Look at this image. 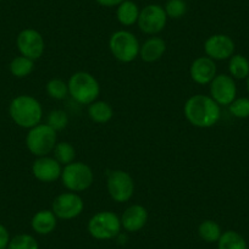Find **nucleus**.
Listing matches in <instances>:
<instances>
[{"instance_id":"nucleus-1","label":"nucleus","mask_w":249,"mask_h":249,"mask_svg":"<svg viewBox=\"0 0 249 249\" xmlns=\"http://www.w3.org/2000/svg\"><path fill=\"white\" fill-rule=\"evenodd\" d=\"M187 121L199 128H209L221 117L220 105L209 95L196 94L187 99L183 107Z\"/></svg>"},{"instance_id":"nucleus-2","label":"nucleus","mask_w":249,"mask_h":249,"mask_svg":"<svg viewBox=\"0 0 249 249\" xmlns=\"http://www.w3.org/2000/svg\"><path fill=\"white\" fill-rule=\"evenodd\" d=\"M9 114L13 121L22 128H32L40 124L43 107L32 95H18L11 100Z\"/></svg>"},{"instance_id":"nucleus-3","label":"nucleus","mask_w":249,"mask_h":249,"mask_svg":"<svg viewBox=\"0 0 249 249\" xmlns=\"http://www.w3.org/2000/svg\"><path fill=\"white\" fill-rule=\"evenodd\" d=\"M69 94L73 100L82 105H89L98 99L100 86L97 78L89 72L80 71L73 73L68 82Z\"/></svg>"},{"instance_id":"nucleus-4","label":"nucleus","mask_w":249,"mask_h":249,"mask_svg":"<svg viewBox=\"0 0 249 249\" xmlns=\"http://www.w3.org/2000/svg\"><path fill=\"white\" fill-rule=\"evenodd\" d=\"M57 143L56 131L48 124H39L30 128L26 137V147L37 158L45 157L53 152Z\"/></svg>"},{"instance_id":"nucleus-5","label":"nucleus","mask_w":249,"mask_h":249,"mask_svg":"<svg viewBox=\"0 0 249 249\" xmlns=\"http://www.w3.org/2000/svg\"><path fill=\"white\" fill-rule=\"evenodd\" d=\"M61 181L64 187L70 192H83L92 186L94 174L87 164L82 161H73L65 165L61 172Z\"/></svg>"},{"instance_id":"nucleus-6","label":"nucleus","mask_w":249,"mask_h":249,"mask_svg":"<svg viewBox=\"0 0 249 249\" xmlns=\"http://www.w3.org/2000/svg\"><path fill=\"white\" fill-rule=\"evenodd\" d=\"M109 48L115 59L127 64L140 55L141 44L132 32L121 30L112 33L109 39Z\"/></svg>"},{"instance_id":"nucleus-7","label":"nucleus","mask_w":249,"mask_h":249,"mask_svg":"<svg viewBox=\"0 0 249 249\" xmlns=\"http://www.w3.org/2000/svg\"><path fill=\"white\" fill-rule=\"evenodd\" d=\"M121 220L112 212H99L90 217L88 231L97 239L115 238L121 231Z\"/></svg>"},{"instance_id":"nucleus-8","label":"nucleus","mask_w":249,"mask_h":249,"mask_svg":"<svg viewBox=\"0 0 249 249\" xmlns=\"http://www.w3.org/2000/svg\"><path fill=\"white\" fill-rule=\"evenodd\" d=\"M107 188L110 197L117 203H126L135 193V181L128 172L114 170L109 174Z\"/></svg>"},{"instance_id":"nucleus-9","label":"nucleus","mask_w":249,"mask_h":249,"mask_svg":"<svg viewBox=\"0 0 249 249\" xmlns=\"http://www.w3.org/2000/svg\"><path fill=\"white\" fill-rule=\"evenodd\" d=\"M167 15L165 9L158 4H149L143 8L138 18V27L143 33L155 36L161 32L167 22Z\"/></svg>"},{"instance_id":"nucleus-10","label":"nucleus","mask_w":249,"mask_h":249,"mask_svg":"<svg viewBox=\"0 0 249 249\" xmlns=\"http://www.w3.org/2000/svg\"><path fill=\"white\" fill-rule=\"evenodd\" d=\"M85 208L83 199L75 192L61 193L54 199L52 210L57 219L71 220L80 216Z\"/></svg>"},{"instance_id":"nucleus-11","label":"nucleus","mask_w":249,"mask_h":249,"mask_svg":"<svg viewBox=\"0 0 249 249\" xmlns=\"http://www.w3.org/2000/svg\"><path fill=\"white\" fill-rule=\"evenodd\" d=\"M16 45L21 55L33 61L39 59L45 49L44 38L37 30L33 28H26L21 31L16 39Z\"/></svg>"},{"instance_id":"nucleus-12","label":"nucleus","mask_w":249,"mask_h":249,"mask_svg":"<svg viewBox=\"0 0 249 249\" xmlns=\"http://www.w3.org/2000/svg\"><path fill=\"white\" fill-rule=\"evenodd\" d=\"M210 85V97L220 105V107H229L237 95V86L234 78L230 75L215 76Z\"/></svg>"},{"instance_id":"nucleus-13","label":"nucleus","mask_w":249,"mask_h":249,"mask_svg":"<svg viewBox=\"0 0 249 249\" xmlns=\"http://www.w3.org/2000/svg\"><path fill=\"white\" fill-rule=\"evenodd\" d=\"M204 52L214 61L227 60L234 54V42L227 35H213L205 40Z\"/></svg>"},{"instance_id":"nucleus-14","label":"nucleus","mask_w":249,"mask_h":249,"mask_svg":"<svg viewBox=\"0 0 249 249\" xmlns=\"http://www.w3.org/2000/svg\"><path fill=\"white\" fill-rule=\"evenodd\" d=\"M61 164L55 158H50L48 155L37 158L32 165L33 176L44 183H50L59 179L61 177Z\"/></svg>"},{"instance_id":"nucleus-15","label":"nucleus","mask_w":249,"mask_h":249,"mask_svg":"<svg viewBox=\"0 0 249 249\" xmlns=\"http://www.w3.org/2000/svg\"><path fill=\"white\" fill-rule=\"evenodd\" d=\"M190 75L198 85H209L216 76V64L208 56L197 57L191 64Z\"/></svg>"},{"instance_id":"nucleus-16","label":"nucleus","mask_w":249,"mask_h":249,"mask_svg":"<svg viewBox=\"0 0 249 249\" xmlns=\"http://www.w3.org/2000/svg\"><path fill=\"white\" fill-rule=\"evenodd\" d=\"M121 226L127 232H137L145 226L148 212L143 205L133 204L124 210L121 216Z\"/></svg>"},{"instance_id":"nucleus-17","label":"nucleus","mask_w":249,"mask_h":249,"mask_svg":"<svg viewBox=\"0 0 249 249\" xmlns=\"http://www.w3.org/2000/svg\"><path fill=\"white\" fill-rule=\"evenodd\" d=\"M166 52V43L160 37H150L141 45L140 56L144 62H155Z\"/></svg>"},{"instance_id":"nucleus-18","label":"nucleus","mask_w":249,"mask_h":249,"mask_svg":"<svg viewBox=\"0 0 249 249\" xmlns=\"http://www.w3.org/2000/svg\"><path fill=\"white\" fill-rule=\"evenodd\" d=\"M56 215L53 210H40L32 217V229L38 234H49L55 230L57 224Z\"/></svg>"},{"instance_id":"nucleus-19","label":"nucleus","mask_w":249,"mask_h":249,"mask_svg":"<svg viewBox=\"0 0 249 249\" xmlns=\"http://www.w3.org/2000/svg\"><path fill=\"white\" fill-rule=\"evenodd\" d=\"M140 8L132 0H124L117 6L116 18L122 26H132L137 23L140 18Z\"/></svg>"},{"instance_id":"nucleus-20","label":"nucleus","mask_w":249,"mask_h":249,"mask_svg":"<svg viewBox=\"0 0 249 249\" xmlns=\"http://www.w3.org/2000/svg\"><path fill=\"white\" fill-rule=\"evenodd\" d=\"M88 115L95 124H107L112 119L114 110L109 103L95 100L92 104L88 105Z\"/></svg>"},{"instance_id":"nucleus-21","label":"nucleus","mask_w":249,"mask_h":249,"mask_svg":"<svg viewBox=\"0 0 249 249\" xmlns=\"http://www.w3.org/2000/svg\"><path fill=\"white\" fill-rule=\"evenodd\" d=\"M230 76L234 80H247L249 76V60L241 54H233L229 61Z\"/></svg>"},{"instance_id":"nucleus-22","label":"nucleus","mask_w":249,"mask_h":249,"mask_svg":"<svg viewBox=\"0 0 249 249\" xmlns=\"http://www.w3.org/2000/svg\"><path fill=\"white\" fill-rule=\"evenodd\" d=\"M219 249H248L247 242L238 232L226 231L217 241Z\"/></svg>"},{"instance_id":"nucleus-23","label":"nucleus","mask_w":249,"mask_h":249,"mask_svg":"<svg viewBox=\"0 0 249 249\" xmlns=\"http://www.w3.org/2000/svg\"><path fill=\"white\" fill-rule=\"evenodd\" d=\"M33 70H35V61L23 55L16 56L10 62V72L18 78L27 77L28 75L32 73Z\"/></svg>"},{"instance_id":"nucleus-24","label":"nucleus","mask_w":249,"mask_h":249,"mask_svg":"<svg viewBox=\"0 0 249 249\" xmlns=\"http://www.w3.org/2000/svg\"><path fill=\"white\" fill-rule=\"evenodd\" d=\"M198 234L203 241L208 242V243L217 242L222 234L221 227L213 220H205L198 227Z\"/></svg>"},{"instance_id":"nucleus-25","label":"nucleus","mask_w":249,"mask_h":249,"mask_svg":"<svg viewBox=\"0 0 249 249\" xmlns=\"http://www.w3.org/2000/svg\"><path fill=\"white\" fill-rule=\"evenodd\" d=\"M54 158L61 165H69L75 161L76 149L73 145L69 142H60L56 143L54 150Z\"/></svg>"},{"instance_id":"nucleus-26","label":"nucleus","mask_w":249,"mask_h":249,"mask_svg":"<svg viewBox=\"0 0 249 249\" xmlns=\"http://www.w3.org/2000/svg\"><path fill=\"white\" fill-rule=\"evenodd\" d=\"M48 95L55 100L65 99L66 95L69 94V86L65 81L60 78H53L45 86Z\"/></svg>"},{"instance_id":"nucleus-27","label":"nucleus","mask_w":249,"mask_h":249,"mask_svg":"<svg viewBox=\"0 0 249 249\" xmlns=\"http://www.w3.org/2000/svg\"><path fill=\"white\" fill-rule=\"evenodd\" d=\"M167 18L178 20L187 13V3L184 0H167L164 6Z\"/></svg>"},{"instance_id":"nucleus-28","label":"nucleus","mask_w":249,"mask_h":249,"mask_svg":"<svg viewBox=\"0 0 249 249\" xmlns=\"http://www.w3.org/2000/svg\"><path fill=\"white\" fill-rule=\"evenodd\" d=\"M8 249H39L38 242L31 234H18L10 239Z\"/></svg>"},{"instance_id":"nucleus-29","label":"nucleus","mask_w":249,"mask_h":249,"mask_svg":"<svg viewBox=\"0 0 249 249\" xmlns=\"http://www.w3.org/2000/svg\"><path fill=\"white\" fill-rule=\"evenodd\" d=\"M229 110L237 119H247L249 117V98H236L229 105Z\"/></svg>"},{"instance_id":"nucleus-30","label":"nucleus","mask_w":249,"mask_h":249,"mask_svg":"<svg viewBox=\"0 0 249 249\" xmlns=\"http://www.w3.org/2000/svg\"><path fill=\"white\" fill-rule=\"evenodd\" d=\"M47 124L56 132L57 131H62L69 124L68 114L65 111H62V110H54V111L48 115Z\"/></svg>"},{"instance_id":"nucleus-31","label":"nucleus","mask_w":249,"mask_h":249,"mask_svg":"<svg viewBox=\"0 0 249 249\" xmlns=\"http://www.w3.org/2000/svg\"><path fill=\"white\" fill-rule=\"evenodd\" d=\"M9 243H10V234L8 229L0 224V249H8Z\"/></svg>"},{"instance_id":"nucleus-32","label":"nucleus","mask_w":249,"mask_h":249,"mask_svg":"<svg viewBox=\"0 0 249 249\" xmlns=\"http://www.w3.org/2000/svg\"><path fill=\"white\" fill-rule=\"evenodd\" d=\"M95 1L104 8H115V6H119L120 4L124 3V0H95Z\"/></svg>"},{"instance_id":"nucleus-33","label":"nucleus","mask_w":249,"mask_h":249,"mask_svg":"<svg viewBox=\"0 0 249 249\" xmlns=\"http://www.w3.org/2000/svg\"><path fill=\"white\" fill-rule=\"evenodd\" d=\"M247 92H248V94H249V76L247 77Z\"/></svg>"},{"instance_id":"nucleus-34","label":"nucleus","mask_w":249,"mask_h":249,"mask_svg":"<svg viewBox=\"0 0 249 249\" xmlns=\"http://www.w3.org/2000/svg\"><path fill=\"white\" fill-rule=\"evenodd\" d=\"M0 1H1V0H0Z\"/></svg>"}]
</instances>
